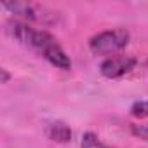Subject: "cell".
Instances as JSON below:
<instances>
[{
  "instance_id": "7a4b0ae2",
  "label": "cell",
  "mask_w": 148,
  "mask_h": 148,
  "mask_svg": "<svg viewBox=\"0 0 148 148\" xmlns=\"http://www.w3.org/2000/svg\"><path fill=\"white\" fill-rule=\"evenodd\" d=\"M127 44H129V32L124 28H113L94 35L89 42V47L98 56L112 58L117 56V52H120L122 49H125Z\"/></svg>"
},
{
  "instance_id": "277c9868",
  "label": "cell",
  "mask_w": 148,
  "mask_h": 148,
  "mask_svg": "<svg viewBox=\"0 0 148 148\" xmlns=\"http://www.w3.org/2000/svg\"><path fill=\"white\" fill-rule=\"evenodd\" d=\"M45 134L49 139L52 141H58V143H66L71 139V129L64 124V122H51L47 127H45Z\"/></svg>"
},
{
  "instance_id": "6da1fadb",
  "label": "cell",
  "mask_w": 148,
  "mask_h": 148,
  "mask_svg": "<svg viewBox=\"0 0 148 148\" xmlns=\"http://www.w3.org/2000/svg\"><path fill=\"white\" fill-rule=\"evenodd\" d=\"M9 32L19 44L35 51L38 56L47 59L52 66H56L59 70H64V71L71 70L70 56L64 52V49L58 44V40L49 32L33 28V26H30L28 23H23V21L11 23Z\"/></svg>"
},
{
  "instance_id": "52a82bcc",
  "label": "cell",
  "mask_w": 148,
  "mask_h": 148,
  "mask_svg": "<svg viewBox=\"0 0 148 148\" xmlns=\"http://www.w3.org/2000/svg\"><path fill=\"white\" fill-rule=\"evenodd\" d=\"M131 132L136 138L148 141V124H134V125H131Z\"/></svg>"
},
{
  "instance_id": "8992f818",
  "label": "cell",
  "mask_w": 148,
  "mask_h": 148,
  "mask_svg": "<svg viewBox=\"0 0 148 148\" xmlns=\"http://www.w3.org/2000/svg\"><path fill=\"white\" fill-rule=\"evenodd\" d=\"M131 115H132V117H138V119L148 117V99L136 101V103L131 106Z\"/></svg>"
},
{
  "instance_id": "5b68a950",
  "label": "cell",
  "mask_w": 148,
  "mask_h": 148,
  "mask_svg": "<svg viewBox=\"0 0 148 148\" xmlns=\"http://www.w3.org/2000/svg\"><path fill=\"white\" fill-rule=\"evenodd\" d=\"M82 148H113V146H108L106 143H103L96 134L86 132L82 136Z\"/></svg>"
},
{
  "instance_id": "3957f363",
  "label": "cell",
  "mask_w": 148,
  "mask_h": 148,
  "mask_svg": "<svg viewBox=\"0 0 148 148\" xmlns=\"http://www.w3.org/2000/svg\"><path fill=\"white\" fill-rule=\"evenodd\" d=\"M136 58L132 56H112V58H106L101 66H99V71L101 75L106 77V79H119V77H124L125 73H129L134 66H136Z\"/></svg>"
},
{
  "instance_id": "ba28073f",
  "label": "cell",
  "mask_w": 148,
  "mask_h": 148,
  "mask_svg": "<svg viewBox=\"0 0 148 148\" xmlns=\"http://www.w3.org/2000/svg\"><path fill=\"white\" fill-rule=\"evenodd\" d=\"M0 73H2V84H7V82H9V79H11V75L7 73V70H5V68H2V70H0Z\"/></svg>"
}]
</instances>
